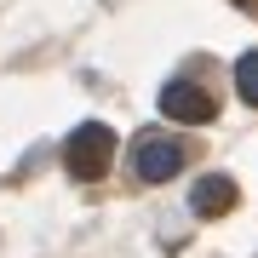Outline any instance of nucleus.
Listing matches in <instances>:
<instances>
[{
    "label": "nucleus",
    "mask_w": 258,
    "mask_h": 258,
    "mask_svg": "<svg viewBox=\"0 0 258 258\" xmlns=\"http://www.w3.org/2000/svg\"><path fill=\"white\" fill-rule=\"evenodd\" d=\"M109 161H115V132L103 126V120H86V126L69 132V144H63V166H69V178L92 184V178L109 172Z\"/></svg>",
    "instance_id": "obj_1"
},
{
    "label": "nucleus",
    "mask_w": 258,
    "mask_h": 258,
    "mask_svg": "<svg viewBox=\"0 0 258 258\" xmlns=\"http://www.w3.org/2000/svg\"><path fill=\"white\" fill-rule=\"evenodd\" d=\"M161 115L166 120H184V126H201V120L218 115V103H212V92L195 86V81H166L161 86Z\"/></svg>",
    "instance_id": "obj_2"
},
{
    "label": "nucleus",
    "mask_w": 258,
    "mask_h": 258,
    "mask_svg": "<svg viewBox=\"0 0 258 258\" xmlns=\"http://www.w3.org/2000/svg\"><path fill=\"white\" fill-rule=\"evenodd\" d=\"M132 166H138L144 184H166V178H178V166H184V149H178L172 138H138Z\"/></svg>",
    "instance_id": "obj_3"
},
{
    "label": "nucleus",
    "mask_w": 258,
    "mask_h": 258,
    "mask_svg": "<svg viewBox=\"0 0 258 258\" xmlns=\"http://www.w3.org/2000/svg\"><path fill=\"white\" fill-rule=\"evenodd\" d=\"M189 207L201 212V218H224V212L235 207V178H224V172H207V178H195V189H189Z\"/></svg>",
    "instance_id": "obj_4"
},
{
    "label": "nucleus",
    "mask_w": 258,
    "mask_h": 258,
    "mask_svg": "<svg viewBox=\"0 0 258 258\" xmlns=\"http://www.w3.org/2000/svg\"><path fill=\"white\" fill-rule=\"evenodd\" d=\"M235 92H241V103L258 109V52H247V57L235 63Z\"/></svg>",
    "instance_id": "obj_5"
}]
</instances>
